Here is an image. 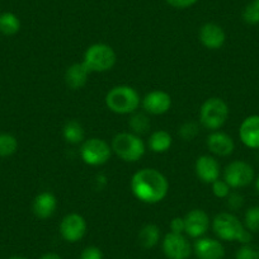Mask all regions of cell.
Instances as JSON below:
<instances>
[{"mask_svg":"<svg viewBox=\"0 0 259 259\" xmlns=\"http://www.w3.org/2000/svg\"><path fill=\"white\" fill-rule=\"evenodd\" d=\"M112 150L122 160L135 163L145 154V144L136 134L121 133L112 140Z\"/></svg>","mask_w":259,"mask_h":259,"instance_id":"277c9868","label":"cell"},{"mask_svg":"<svg viewBox=\"0 0 259 259\" xmlns=\"http://www.w3.org/2000/svg\"><path fill=\"white\" fill-rule=\"evenodd\" d=\"M166 2H168V4H170L171 7H174V8L184 9L193 6L197 0H166Z\"/></svg>","mask_w":259,"mask_h":259,"instance_id":"836d02e7","label":"cell"},{"mask_svg":"<svg viewBox=\"0 0 259 259\" xmlns=\"http://www.w3.org/2000/svg\"><path fill=\"white\" fill-rule=\"evenodd\" d=\"M131 191L141 202L154 205L166 197L169 191L168 179L156 169L144 168L133 176Z\"/></svg>","mask_w":259,"mask_h":259,"instance_id":"6da1fadb","label":"cell"},{"mask_svg":"<svg viewBox=\"0 0 259 259\" xmlns=\"http://www.w3.org/2000/svg\"><path fill=\"white\" fill-rule=\"evenodd\" d=\"M171 146V136L170 134L164 131V130H159L155 133L151 134L150 139H149V148L154 153H165L169 150Z\"/></svg>","mask_w":259,"mask_h":259,"instance_id":"ffe728a7","label":"cell"},{"mask_svg":"<svg viewBox=\"0 0 259 259\" xmlns=\"http://www.w3.org/2000/svg\"><path fill=\"white\" fill-rule=\"evenodd\" d=\"M83 62L91 73H104L116 64V52L106 44H96L88 47Z\"/></svg>","mask_w":259,"mask_h":259,"instance_id":"5b68a950","label":"cell"},{"mask_svg":"<svg viewBox=\"0 0 259 259\" xmlns=\"http://www.w3.org/2000/svg\"><path fill=\"white\" fill-rule=\"evenodd\" d=\"M194 253L198 259H224L225 248L216 239L201 238L194 243Z\"/></svg>","mask_w":259,"mask_h":259,"instance_id":"9a60e30c","label":"cell"},{"mask_svg":"<svg viewBox=\"0 0 259 259\" xmlns=\"http://www.w3.org/2000/svg\"><path fill=\"white\" fill-rule=\"evenodd\" d=\"M243 19L248 24L259 23V0H253L245 7L243 12Z\"/></svg>","mask_w":259,"mask_h":259,"instance_id":"4316f807","label":"cell"},{"mask_svg":"<svg viewBox=\"0 0 259 259\" xmlns=\"http://www.w3.org/2000/svg\"><path fill=\"white\" fill-rule=\"evenodd\" d=\"M226 39L225 31L216 23H206L200 29V41L210 50H219Z\"/></svg>","mask_w":259,"mask_h":259,"instance_id":"2e32d148","label":"cell"},{"mask_svg":"<svg viewBox=\"0 0 259 259\" xmlns=\"http://www.w3.org/2000/svg\"><path fill=\"white\" fill-rule=\"evenodd\" d=\"M163 251L168 259H188L192 246L183 234L168 233L163 239Z\"/></svg>","mask_w":259,"mask_h":259,"instance_id":"9c48e42d","label":"cell"},{"mask_svg":"<svg viewBox=\"0 0 259 259\" xmlns=\"http://www.w3.org/2000/svg\"><path fill=\"white\" fill-rule=\"evenodd\" d=\"M186 225H184V219L182 218H174L170 221V230L171 233L176 234H183Z\"/></svg>","mask_w":259,"mask_h":259,"instance_id":"d6a6232c","label":"cell"},{"mask_svg":"<svg viewBox=\"0 0 259 259\" xmlns=\"http://www.w3.org/2000/svg\"><path fill=\"white\" fill-rule=\"evenodd\" d=\"M9 259H27V258H24V256H11Z\"/></svg>","mask_w":259,"mask_h":259,"instance_id":"8d00e7d4","label":"cell"},{"mask_svg":"<svg viewBox=\"0 0 259 259\" xmlns=\"http://www.w3.org/2000/svg\"><path fill=\"white\" fill-rule=\"evenodd\" d=\"M206 144H207L208 150L219 156L231 155L235 148L233 139L228 134L220 133V131H213L211 135H208Z\"/></svg>","mask_w":259,"mask_h":259,"instance_id":"e0dca14e","label":"cell"},{"mask_svg":"<svg viewBox=\"0 0 259 259\" xmlns=\"http://www.w3.org/2000/svg\"><path fill=\"white\" fill-rule=\"evenodd\" d=\"M160 240V229L154 224H148L139 233V241L145 249H151Z\"/></svg>","mask_w":259,"mask_h":259,"instance_id":"44dd1931","label":"cell"},{"mask_svg":"<svg viewBox=\"0 0 259 259\" xmlns=\"http://www.w3.org/2000/svg\"><path fill=\"white\" fill-rule=\"evenodd\" d=\"M184 219V233L191 238H201L207 233L210 228V218L203 210H192L189 211Z\"/></svg>","mask_w":259,"mask_h":259,"instance_id":"8fae6325","label":"cell"},{"mask_svg":"<svg viewBox=\"0 0 259 259\" xmlns=\"http://www.w3.org/2000/svg\"><path fill=\"white\" fill-rule=\"evenodd\" d=\"M79 259H103V253L97 246H88L81 251Z\"/></svg>","mask_w":259,"mask_h":259,"instance_id":"1f68e13d","label":"cell"},{"mask_svg":"<svg viewBox=\"0 0 259 259\" xmlns=\"http://www.w3.org/2000/svg\"><path fill=\"white\" fill-rule=\"evenodd\" d=\"M91 74L89 69L87 68L84 62H76L69 66L66 73H65V83L69 88L81 89L88 81V76Z\"/></svg>","mask_w":259,"mask_h":259,"instance_id":"d6986e66","label":"cell"},{"mask_svg":"<svg viewBox=\"0 0 259 259\" xmlns=\"http://www.w3.org/2000/svg\"><path fill=\"white\" fill-rule=\"evenodd\" d=\"M57 208V200L51 192H42L37 194L32 205L33 213L38 219H49Z\"/></svg>","mask_w":259,"mask_h":259,"instance_id":"ac0fdd59","label":"cell"},{"mask_svg":"<svg viewBox=\"0 0 259 259\" xmlns=\"http://www.w3.org/2000/svg\"><path fill=\"white\" fill-rule=\"evenodd\" d=\"M140 101L136 89L128 85L114 87L106 96L107 107L117 114L134 113L140 106Z\"/></svg>","mask_w":259,"mask_h":259,"instance_id":"3957f363","label":"cell"},{"mask_svg":"<svg viewBox=\"0 0 259 259\" xmlns=\"http://www.w3.org/2000/svg\"><path fill=\"white\" fill-rule=\"evenodd\" d=\"M235 259H259V249L250 244H243L236 251Z\"/></svg>","mask_w":259,"mask_h":259,"instance_id":"f1b7e54d","label":"cell"},{"mask_svg":"<svg viewBox=\"0 0 259 259\" xmlns=\"http://www.w3.org/2000/svg\"><path fill=\"white\" fill-rule=\"evenodd\" d=\"M241 143L250 149H259V114L249 116L241 122L239 128Z\"/></svg>","mask_w":259,"mask_h":259,"instance_id":"4fadbf2b","label":"cell"},{"mask_svg":"<svg viewBox=\"0 0 259 259\" xmlns=\"http://www.w3.org/2000/svg\"><path fill=\"white\" fill-rule=\"evenodd\" d=\"M143 107L150 114H164L170 109L171 98L166 92L154 91L146 94L143 99Z\"/></svg>","mask_w":259,"mask_h":259,"instance_id":"7c38bea8","label":"cell"},{"mask_svg":"<svg viewBox=\"0 0 259 259\" xmlns=\"http://www.w3.org/2000/svg\"><path fill=\"white\" fill-rule=\"evenodd\" d=\"M224 181L231 188H243L254 181V169L249 163L235 160L228 164L224 170Z\"/></svg>","mask_w":259,"mask_h":259,"instance_id":"ba28073f","label":"cell"},{"mask_svg":"<svg viewBox=\"0 0 259 259\" xmlns=\"http://www.w3.org/2000/svg\"><path fill=\"white\" fill-rule=\"evenodd\" d=\"M87 233V221L79 213H69L60 224V234L62 239L69 243H76L81 240Z\"/></svg>","mask_w":259,"mask_h":259,"instance_id":"30bf717a","label":"cell"},{"mask_svg":"<svg viewBox=\"0 0 259 259\" xmlns=\"http://www.w3.org/2000/svg\"><path fill=\"white\" fill-rule=\"evenodd\" d=\"M62 135L64 139L69 144H79L84 140V128L78 121H69L65 123L64 130H62Z\"/></svg>","mask_w":259,"mask_h":259,"instance_id":"603a6c76","label":"cell"},{"mask_svg":"<svg viewBox=\"0 0 259 259\" xmlns=\"http://www.w3.org/2000/svg\"><path fill=\"white\" fill-rule=\"evenodd\" d=\"M39 259H61V256L57 253H52V251H49V253H45L39 256Z\"/></svg>","mask_w":259,"mask_h":259,"instance_id":"e575fe53","label":"cell"},{"mask_svg":"<svg viewBox=\"0 0 259 259\" xmlns=\"http://www.w3.org/2000/svg\"><path fill=\"white\" fill-rule=\"evenodd\" d=\"M18 149V141L11 134H0V158L13 155Z\"/></svg>","mask_w":259,"mask_h":259,"instance_id":"d4e9b609","label":"cell"},{"mask_svg":"<svg viewBox=\"0 0 259 259\" xmlns=\"http://www.w3.org/2000/svg\"><path fill=\"white\" fill-rule=\"evenodd\" d=\"M244 226L250 233H258L259 231V206H253L248 208L244 216Z\"/></svg>","mask_w":259,"mask_h":259,"instance_id":"484cf974","label":"cell"},{"mask_svg":"<svg viewBox=\"0 0 259 259\" xmlns=\"http://www.w3.org/2000/svg\"><path fill=\"white\" fill-rule=\"evenodd\" d=\"M112 154V148L104 140L93 138L87 140L80 148V156L83 161L88 165L98 166L103 165L109 160Z\"/></svg>","mask_w":259,"mask_h":259,"instance_id":"52a82bcc","label":"cell"},{"mask_svg":"<svg viewBox=\"0 0 259 259\" xmlns=\"http://www.w3.org/2000/svg\"><path fill=\"white\" fill-rule=\"evenodd\" d=\"M21 29V21L11 12L0 14V32L6 36H14Z\"/></svg>","mask_w":259,"mask_h":259,"instance_id":"7402d4cb","label":"cell"},{"mask_svg":"<svg viewBox=\"0 0 259 259\" xmlns=\"http://www.w3.org/2000/svg\"><path fill=\"white\" fill-rule=\"evenodd\" d=\"M255 188H256V191H258V193H259V177L256 178V181H255Z\"/></svg>","mask_w":259,"mask_h":259,"instance_id":"d590c367","label":"cell"},{"mask_svg":"<svg viewBox=\"0 0 259 259\" xmlns=\"http://www.w3.org/2000/svg\"><path fill=\"white\" fill-rule=\"evenodd\" d=\"M196 174L203 183L212 184L220 177V164L210 155H202L196 161Z\"/></svg>","mask_w":259,"mask_h":259,"instance_id":"5bb4252c","label":"cell"},{"mask_svg":"<svg viewBox=\"0 0 259 259\" xmlns=\"http://www.w3.org/2000/svg\"><path fill=\"white\" fill-rule=\"evenodd\" d=\"M230 188L231 187L226 183L225 181H221V179H218L212 183V192L216 197L219 198H225L230 194Z\"/></svg>","mask_w":259,"mask_h":259,"instance_id":"f546056e","label":"cell"},{"mask_svg":"<svg viewBox=\"0 0 259 259\" xmlns=\"http://www.w3.org/2000/svg\"><path fill=\"white\" fill-rule=\"evenodd\" d=\"M213 233L225 241H239L249 244L253 239L251 233L241 224L235 215L230 212H221L212 221Z\"/></svg>","mask_w":259,"mask_h":259,"instance_id":"7a4b0ae2","label":"cell"},{"mask_svg":"<svg viewBox=\"0 0 259 259\" xmlns=\"http://www.w3.org/2000/svg\"><path fill=\"white\" fill-rule=\"evenodd\" d=\"M198 131H200V127H198L197 123H194V122H187V123H183L179 127L178 134L183 140L189 141L193 140V139L198 135Z\"/></svg>","mask_w":259,"mask_h":259,"instance_id":"83f0119b","label":"cell"},{"mask_svg":"<svg viewBox=\"0 0 259 259\" xmlns=\"http://www.w3.org/2000/svg\"><path fill=\"white\" fill-rule=\"evenodd\" d=\"M243 205H244L243 196H241L240 193H238V192H233V193L230 192V194L228 196V207L230 208V210L236 211L239 210Z\"/></svg>","mask_w":259,"mask_h":259,"instance_id":"4dcf8cb0","label":"cell"},{"mask_svg":"<svg viewBox=\"0 0 259 259\" xmlns=\"http://www.w3.org/2000/svg\"><path fill=\"white\" fill-rule=\"evenodd\" d=\"M128 126L133 130V134L141 135V134L148 133V130L150 128V119L146 114L135 113L128 119Z\"/></svg>","mask_w":259,"mask_h":259,"instance_id":"cb8c5ba5","label":"cell"},{"mask_svg":"<svg viewBox=\"0 0 259 259\" xmlns=\"http://www.w3.org/2000/svg\"><path fill=\"white\" fill-rule=\"evenodd\" d=\"M229 117V107L224 99L208 98L200 109V122L205 128L216 131L225 124Z\"/></svg>","mask_w":259,"mask_h":259,"instance_id":"8992f818","label":"cell"}]
</instances>
